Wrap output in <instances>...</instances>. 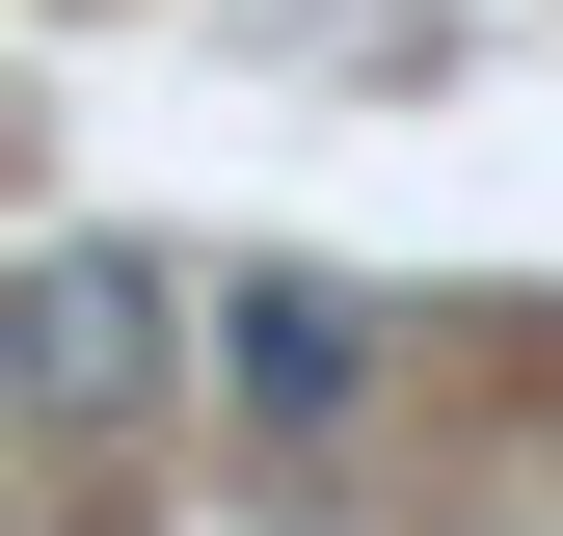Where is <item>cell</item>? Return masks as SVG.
Returning <instances> with one entry per match:
<instances>
[{"instance_id":"6da1fadb","label":"cell","mask_w":563,"mask_h":536,"mask_svg":"<svg viewBox=\"0 0 563 536\" xmlns=\"http://www.w3.org/2000/svg\"><path fill=\"white\" fill-rule=\"evenodd\" d=\"M0 376H27L54 429H134V376H162V268H134V242H27V268H0Z\"/></svg>"},{"instance_id":"7a4b0ae2","label":"cell","mask_w":563,"mask_h":536,"mask_svg":"<svg viewBox=\"0 0 563 536\" xmlns=\"http://www.w3.org/2000/svg\"><path fill=\"white\" fill-rule=\"evenodd\" d=\"M349 349H376V322H349L322 268H242V295H216V376H242V429H349Z\"/></svg>"}]
</instances>
